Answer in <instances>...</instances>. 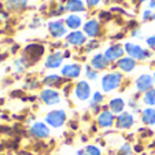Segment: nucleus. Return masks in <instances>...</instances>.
Returning a JSON list of instances; mask_svg holds the SVG:
<instances>
[{"label":"nucleus","instance_id":"obj_1","mask_svg":"<svg viewBox=\"0 0 155 155\" xmlns=\"http://www.w3.org/2000/svg\"><path fill=\"white\" fill-rule=\"evenodd\" d=\"M121 81H122V76H121V73H110V74H106V76L102 78L103 91H106V92L113 91V89L118 88V85L121 84Z\"/></svg>","mask_w":155,"mask_h":155},{"label":"nucleus","instance_id":"obj_2","mask_svg":"<svg viewBox=\"0 0 155 155\" xmlns=\"http://www.w3.org/2000/svg\"><path fill=\"white\" fill-rule=\"evenodd\" d=\"M45 121H47L48 125L54 126V128H61L66 121V113L63 110H54V111L47 114Z\"/></svg>","mask_w":155,"mask_h":155},{"label":"nucleus","instance_id":"obj_3","mask_svg":"<svg viewBox=\"0 0 155 155\" xmlns=\"http://www.w3.org/2000/svg\"><path fill=\"white\" fill-rule=\"evenodd\" d=\"M125 50H126V52L130 55L132 59H140V61H143V59H147L150 56L148 51L143 50L141 47H139L136 44H132V43L125 44Z\"/></svg>","mask_w":155,"mask_h":155},{"label":"nucleus","instance_id":"obj_4","mask_svg":"<svg viewBox=\"0 0 155 155\" xmlns=\"http://www.w3.org/2000/svg\"><path fill=\"white\" fill-rule=\"evenodd\" d=\"M40 97H41V100L48 106L58 104V103L61 102V99H59V94L56 91H54V89H44V91L41 92Z\"/></svg>","mask_w":155,"mask_h":155},{"label":"nucleus","instance_id":"obj_5","mask_svg":"<svg viewBox=\"0 0 155 155\" xmlns=\"http://www.w3.org/2000/svg\"><path fill=\"white\" fill-rule=\"evenodd\" d=\"M74 92H76V96L78 97L80 100H87L91 96V87H89V84H88L87 81H80L78 84L76 85Z\"/></svg>","mask_w":155,"mask_h":155},{"label":"nucleus","instance_id":"obj_6","mask_svg":"<svg viewBox=\"0 0 155 155\" xmlns=\"http://www.w3.org/2000/svg\"><path fill=\"white\" fill-rule=\"evenodd\" d=\"M30 133H32L35 137H38V139H45L50 136V129L43 122H36L33 124V126L30 128Z\"/></svg>","mask_w":155,"mask_h":155},{"label":"nucleus","instance_id":"obj_7","mask_svg":"<svg viewBox=\"0 0 155 155\" xmlns=\"http://www.w3.org/2000/svg\"><path fill=\"white\" fill-rule=\"evenodd\" d=\"M136 87L140 92H148L152 87V77L148 76V74H143L137 78L136 81Z\"/></svg>","mask_w":155,"mask_h":155},{"label":"nucleus","instance_id":"obj_8","mask_svg":"<svg viewBox=\"0 0 155 155\" xmlns=\"http://www.w3.org/2000/svg\"><path fill=\"white\" fill-rule=\"evenodd\" d=\"M122 54H124V48L121 47V45H113V47H110V48L106 50L104 56L108 62H113V61H115V59L121 58Z\"/></svg>","mask_w":155,"mask_h":155},{"label":"nucleus","instance_id":"obj_9","mask_svg":"<svg viewBox=\"0 0 155 155\" xmlns=\"http://www.w3.org/2000/svg\"><path fill=\"white\" fill-rule=\"evenodd\" d=\"M113 122H114V115L111 111H103L97 117V125L102 128H108L113 125Z\"/></svg>","mask_w":155,"mask_h":155},{"label":"nucleus","instance_id":"obj_10","mask_svg":"<svg viewBox=\"0 0 155 155\" xmlns=\"http://www.w3.org/2000/svg\"><path fill=\"white\" fill-rule=\"evenodd\" d=\"M48 28H50V32L54 37H62V36H64V33H66V28L63 26V22H62V21L50 22Z\"/></svg>","mask_w":155,"mask_h":155},{"label":"nucleus","instance_id":"obj_11","mask_svg":"<svg viewBox=\"0 0 155 155\" xmlns=\"http://www.w3.org/2000/svg\"><path fill=\"white\" fill-rule=\"evenodd\" d=\"M117 125L121 129H128L133 125V117L129 113H121L117 118Z\"/></svg>","mask_w":155,"mask_h":155},{"label":"nucleus","instance_id":"obj_12","mask_svg":"<svg viewBox=\"0 0 155 155\" xmlns=\"http://www.w3.org/2000/svg\"><path fill=\"white\" fill-rule=\"evenodd\" d=\"M80 71H81V68L78 64H66L63 69H62V74L68 78H76V77L80 76Z\"/></svg>","mask_w":155,"mask_h":155},{"label":"nucleus","instance_id":"obj_13","mask_svg":"<svg viewBox=\"0 0 155 155\" xmlns=\"http://www.w3.org/2000/svg\"><path fill=\"white\" fill-rule=\"evenodd\" d=\"M62 61H63L62 54L61 52H55V54H52V55H50L47 58V61H45V66H47L48 69L59 68V66H61V63H62Z\"/></svg>","mask_w":155,"mask_h":155},{"label":"nucleus","instance_id":"obj_14","mask_svg":"<svg viewBox=\"0 0 155 155\" xmlns=\"http://www.w3.org/2000/svg\"><path fill=\"white\" fill-rule=\"evenodd\" d=\"M84 30L89 37H95V36L99 33V24H97V21L92 19L89 22H87L84 26Z\"/></svg>","mask_w":155,"mask_h":155},{"label":"nucleus","instance_id":"obj_15","mask_svg":"<svg viewBox=\"0 0 155 155\" xmlns=\"http://www.w3.org/2000/svg\"><path fill=\"white\" fill-rule=\"evenodd\" d=\"M107 64H108V61L102 54L94 56V59H92V66H94V69H96V70H103V69L107 68Z\"/></svg>","mask_w":155,"mask_h":155},{"label":"nucleus","instance_id":"obj_16","mask_svg":"<svg viewBox=\"0 0 155 155\" xmlns=\"http://www.w3.org/2000/svg\"><path fill=\"white\" fill-rule=\"evenodd\" d=\"M141 121L146 125H155V110L154 108H146L141 113Z\"/></svg>","mask_w":155,"mask_h":155},{"label":"nucleus","instance_id":"obj_17","mask_svg":"<svg viewBox=\"0 0 155 155\" xmlns=\"http://www.w3.org/2000/svg\"><path fill=\"white\" fill-rule=\"evenodd\" d=\"M135 66H136V62L135 59L132 58H122L118 61V68L124 71H132L135 69Z\"/></svg>","mask_w":155,"mask_h":155},{"label":"nucleus","instance_id":"obj_18","mask_svg":"<svg viewBox=\"0 0 155 155\" xmlns=\"http://www.w3.org/2000/svg\"><path fill=\"white\" fill-rule=\"evenodd\" d=\"M85 40H87V37L81 32H73L68 36V41L70 44H74V45H81L85 43Z\"/></svg>","mask_w":155,"mask_h":155},{"label":"nucleus","instance_id":"obj_19","mask_svg":"<svg viewBox=\"0 0 155 155\" xmlns=\"http://www.w3.org/2000/svg\"><path fill=\"white\" fill-rule=\"evenodd\" d=\"M108 107H110L111 113H121L124 110V107H125V103H124V100L121 97H115V99H113L110 102Z\"/></svg>","mask_w":155,"mask_h":155},{"label":"nucleus","instance_id":"obj_20","mask_svg":"<svg viewBox=\"0 0 155 155\" xmlns=\"http://www.w3.org/2000/svg\"><path fill=\"white\" fill-rule=\"evenodd\" d=\"M66 10L76 12V11H84L85 7L82 4V2H80V0H69L68 4H66Z\"/></svg>","mask_w":155,"mask_h":155},{"label":"nucleus","instance_id":"obj_21","mask_svg":"<svg viewBox=\"0 0 155 155\" xmlns=\"http://www.w3.org/2000/svg\"><path fill=\"white\" fill-rule=\"evenodd\" d=\"M66 25L70 29H77V28L81 25V18L77 17V15H69L66 18Z\"/></svg>","mask_w":155,"mask_h":155},{"label":"nucleus","instance_id":"obj_22","mask_svg":"<svg viewBox=\"0 0 155 155\" xmlns=\"http://www.w3.org/2000/svg\"><path fill=\"white\" fill-rule=\"evenodd\" d=\"M28 4V0H7V7L11 10L24 8Z\"/></svg>","mask_w":155,"mask_h":155},{"label":"nucleus","instance_id":"obj_23","mask_svg":"<svg viewBox=\"0 0 155 155\" xmlns=\"http://www.w3.org/2000/svg\"><path fill=\"white\" fill-rule=\"evenodd\" d=\"M144 103L148 106L155 104V89H150L148 92H146V95H144Z\"/></svg>","mask_w":155,"mask_h":155},{"label":"nucleus","instance_id":"obj_24","mask_svg":"<svg viewBox=\"0 0 155 155\" xmlns=\"http://www.w3.org/2000/svg\"><path fill=\"white\" fill-rule=\"evenodd\" d=\"M59 82H61V77L55 76V74L44 78V84H47V85H56V84H59Z\"/></svg>","mask_w":155,"mask_h":155},{"label":"nucleus","instance_id":"obj_25","mask_svg":"<svg viewBox=\"0 0 155 155\" xmlns=\"http://www.w3.org/2000/svg\"><path fill=\"white\" fill-rule=\"evenodd\" d=\"M102 102H103V95L100 94V92H95L94 100L91 102V106H92V107H97V106H99Z\"/></svg>","mask_w":155,"mask_h":155},{"label":"nucleus","instance_id":"obj_26","mask_svg":"<svg viewBox=\"0 0 155 155\" xmlns=\"http://www.w3.org/2000/svg\"><path fill=\"white\" fill-rule=\"evenodd\" d=\"M85 151H87L88 155H100V150L95 146H88L85 148Z\"/></svg>","mask_w":155,"mask_h":155},{"label":"nucleus","instance_id":"obj_27","mask_svg":"<svg viewBox=\"0 0 155 155\" xmlns=\"http://www.w3.org/2000/svg\"><path fill=\"white\" fill-rule=\"evenodd\" d=\"M130 151H132L130 146H129V144L126 143V144H124V146L120 148V151H118V154H120V155H128V154H130Z\"/></svg>","mask_w":155,"mask_h":155},{"label":"nucleus","instance_id":"obj_28","mask_svg":"<svg viewBox=\"0 0 155 155\" xmlns=\"http://www.w3.org/2000/svg\"><path fill=\"white\" fill-rule=\"evenodd\" d=\"M87 77L89 80H96V77H97V73L95 70H92L91 68H88L87 66Z\"/></svg>","mask_w":155,"mask_h":155},{"label":"nucleus","instance_id":"obj_29","mask_svg":"<svg viewBox=\"0 0 155 155\" xmlns=\"http://www.w3.org/2000/svg\"><path fill=\"white\" fill-rule=\"evenodd\" d=\"M154 18H155V14H152L151 11H146V12L143 14V19H144V21H147V19H154Z\"/></svg>","mask_w":155,"mask_h":155},{"label":"nucleus","instance_id":"obj_30","mask_svg":"<svg viewBox=\"0 0 155 155\" xmlns=\"http://www.w3.org/2000/svg\"><path fill=\"white\" fill-rule=\"evenodd\" d=\"M147 44H148L151 48H155V36H152V37H150L148 40H147Z\"/></svg>","mask_w":155,"mask_h":155},{"label":"nucleus","instance_id":"obj_31","mask_svg":"<svg viewBox=\"0 0 155 155\" xmlns=\"http://www.w3.org/2000/svg\"><path fill=\"white\" fill-rule=\"evenodd\" d=\"M99 2L100 0H87V4L88 6H91V7H94V6H96V4H99Z\"/></svg>","mask_w":155,"mask_h":155},{"label":"nucleus","instance_id":"obj_32","mask_svg":"<svg viewBox=\"0 0 155 155\" xmlns=\"http://www.w3.org/2000/svg\"><path fill=\"white\" fill-rule=\"evenodd\" d=\"M96 45H97V43H96V41H92V43H89V45H88V48H87V50H88V51H92L95 47H96Z\"/></svg>","mask_w":155,"mask_h":155},{"label":"nucleus","instance_id":"obj_33","mask_svg":"<svg viewBox=\"0 0 155 155\" xmlns=\"http://www.w3.org/2000/svg\"><path fill=\"white\" fill-rule=\"evenodd\" d=\"M77 155H88V154H87V151H85V150H80V151L77 152Z\"/></svg>","mask_w":155,"mask_h":155},{"label":"nucleus","instance_id":"obj_34","mask_svg":"<svg viewBox=\"0 0 155 155\" xmlns=\"http://www.w3.org/2000/svg\"><path fill=\"white\" fill-rule=\"evenodd\" d=\"M150 7H151V8H155V0H154V2H151V3H150Z\"/></svg>","mask_w":155,"mask_h":155},{"label":"nucleus","instance_id":"obj_35","mask_svg":"<svg viewBox=\"0 0 155 155\" xmlns=\"http://www.w3.org/2000/svg\"><path fill=\"white\" fill-rule=\"evenodd\" d=\"M154 82H155V73H154Z\"/></svg>","mask_w":155,"mask_h":155},{"label":"nucleus","instance_id":"obj_36","mask_svg":"<svg viewBox=\"0 0 155 155\" xmlns=\"http://www.w3.org/2000/svg\"><path fill=\"white\" fill-rule=\"evenodd\" d=\"M140 2H144V0H140Z\"/></svg>","mask_w":155,"mask_h":155},{"label":"nucleus","instance_id":"obj_37","mask_svg":"<svg viewBox=\"0 0 155 155\" xmlns=\"http://www.w3.org/2000/svg\"><path fill=\"white\" fill-rule=\"evenodd\" d=\"M0 62H2V58H0Z\"/></svg>","mask_w":155,"mask_h":155}]
</instances>
